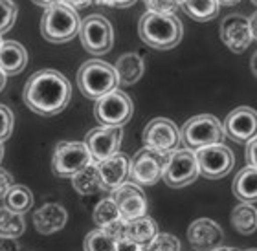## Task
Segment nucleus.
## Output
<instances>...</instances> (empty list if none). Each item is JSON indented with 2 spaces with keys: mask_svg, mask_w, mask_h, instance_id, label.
I'll return each mask as SVG.
<instances>
[{
  "mask_svg": "<svg viewBox=\"0 0 257 251\" xmlns=\"http://www.w3.org/2000/svg\"><path fill=\"white\" fill-rule=\"evenodd\" d=\"M72 187L75 189V192H79L83 196H86V194H97V192L105 191L99 171H97V165L94 161L72 176Z\"/></svg>",
  "mask_w": 257,
  "mask_h": 251,
  "instance_id": "24",
  "label": "nucleus"
},
{
  "mask_svg": "<svg viewBox=\"0 0 257 251\" xmlns=\"http://www.w3.org/2000/svg\"><path fill=\"white\" fill-rule=\"evenodd\" d=\"M252 2H253V4H255V6H257V0H252Z\"/></svg>",
  "mask_w": 257,
  "mask_h": 251,
  "instance_id": "51",
  "label": "nucleus"
},
{
  "mask_svg": "<svg viewBox=\"0 0 257 251\" xmlns=\"http://www.w3.org/2000/svg\"><path fill=\"white\" fill-rule=\"evenodd\" d=\"M77 86L83 96L97 101L112 90H118V74L112 64L105 61H86L77 72Z\"/></svg>",
  "mask_w": 257,
  "mask_h": 251,
  "instance_id": "4",
  "label": "nucleus"
},
{
  "mask_svg": "<svg viewBox=\"0 0 257 251\" xmlns=\"http://www.w3.org/2000/svg\"><path fill=\"white\" fill-rule=\"evenodd\" d=\"M0 251H21L19 244L15 242V238H4L0 236Z\"/></svg>",
  "mask_w": 257,
  "mask_h": 251,
  "instance_id": "39",
  "label": "nucleus"
},
{
  "mask_svg": "<svg viewBox=\"0 0 257 251\" xmlns=\"http://www.w3.org/2000/svg\"><path fill=\"white\" fill-rule=\"evenodd\" d=\"M231 191L241 202H257V169L244 167L242 171H239V174L233 178Z\"/></svg>",
  "mask_w": 257,
  "mask_h": 251,
  "instance_id": "23",
  "label": "nucleus"
},
{
  "mask_svg": "<svg viewBox=\"0 0 257 251\" xmlns=\"http://www.w3.org/2000/svg\"><path fill=\"white\" fill-rule=\"evenodd\" d=\"M250 70H252V74L257 77V52L252 55V59H250Z\"/></svg>",
  "mask_w": 257,
  "mask_h": 251,
  "instance_id": "43",
  "label": "nucleus"
},
{
  "mask_svg": "<svg viewBox=\"0 0 257 251\" xmlns=\"http://www.w3.org/2000/svg\"><path fill=\"white\" fill-rule=\"evenodd\" d=\"M198 174H200V171H198L195 152L189 149H177L167 154L162 180L169 187L180 189L195 182Z\"/></svg>",
  "mask_w": 257,
  "mask_h": 251,
  "instance_id": "8",
  "label": "nucleus"
},
{
  "mask_svg": "<svg viewBox=\"0 0 257 251\" xmlns=\"http://www.w3.org/2000/svg\"><path fill=\"white\" fill-rule=\"evenodd\" d=\"M248 24H250V33H252V39L257 41V11L253 13L250 19H248Z\"/></svg>",
  "mask_w": 257,
  "mask_h": 251,
  "instance_id": "41",
  "label": "nucleus"
},
{
  "mask_svg": "<svg viewBox=\"0 0 257 251\" xmlns=\"http://www.w3.org/2000/svg\"><path fill=\"white\" fill-rule=\"evenodd\" d=\"M231 224L235 231L242 235H252L257 231V207L253 203L241 202L233 211H231Z\"/></svg>",
  "mask_w": 257,
  "mask_h": 251,
  "instance_id": "26",
  "label": "nucleus"
},
{
  "mask_svg": "<svg viewBox=\"0 0 257 251\" xmlns=\"http://www.w3.org/2000/svg\"><path fill=\"white\" fill-rule=\"evenodd\" d=\"M144 2H145V0H144Z\"/></svg>",
  "mask_w": 257,
  "mask_h": 251,
  "instance_id": "53",
  "label": "nucleus"
},
{
  "mask_svg": "<svg viewBox=\"0 0 257 251\" xmlns=\"http://www.w3.org/2000/svg\"><path fill=\"white\" fill-rule=\"evenodd\" d=\"M116 74H118V83L123 86H131L142 79L145 72L144 57L138 54H125L116 61Z\"/></svg>",
  "mask_w": 257,
  "mask_h": 251,
  "instance_id": "22",
  "label": "nucleus"
},
{
  "mask_svg": "<svg viewBox=\"0 0 257 251\" xmlns=\"http://www.w3.org/2000/svg\"><path fill=\"white\" fill-rule=\"evenodd\" d=\"M81 19L77 11L72 10L64 2L46 8L41 19V33L48 43L61 44L68 43L79 33Z\"/></svg>",
  "mask_w": 257,
  "mask_h": 251,
  "instance_id": "3",
  "label": "nucleus"
},
{
  "mask_svg": "<svg viewBox=\"0 0 257 251\" xmlns=\"http://www.w3.org/2000/svg\"><path fill=\"white\" fill-rule=\"evenodd\" d=\"M149 251H180V240L171 233H158L153 238L149 246Z\"/></svg>",
  "mask_w": 257,
  "mask_h": 251,
  "instance_id": "32",
  "label": "nucleus"
},
{
  "mask_svg": "<svg viewBox=\"0 0 257 251\" xmlns=\"http://www.w3.org/2000/svg\"><path fill=\"white\" fill-rule=\"evenodd\" d=\"M144 145L155 152L169 154L173 150H177L180 145V130L171 119H151L144 128Z\"/></svg>",
  "mask_w": 257,
  "mask_h": 251,
  "instance_id": "12",
  "label": "nucleus"
},
{
  "mask_svg": "<svg viewBox=\"0 0 257 251\" xmlns=\"http://www.w3.org/2000/svg\"><path fill=\"white\" fill-rule=\"evenodd\" d=\"M220 41H222L233 54L246 52L248 46H250L253 41L246 17H242V15L226 17L224 21H222V24H220Z\"/></svg>",
  "mask_w": 257,
  "mask_h": 251,
  "instance_id": "17",
  "label": "nucleus"
},
{
  "mask_svg": "<svg viewBox=\"0 0 257 251\" xmlns=\"http://www.w3.org/2000/svg\"><path fill=\"white\" fill-rule=\"evenodd\" d=\"M32 2H33V4H37V6H43L44 10H46V8L57 4V2H63V0H32Z\"/></svg>",
  "mask_w": 257,
  "mask_h": 251,
  "instance_id": "42",
  "label": "nucleus"
},
{
  "mask_svg": "<svg viewBox=\"0 0 257 251\" xmlns=\"http://www.w3.org/2000/svg\"><path fill=\"white\" fill-rule=\"evenodd\" d=\"M123 139V130L121 127H96L86 134L85 145L92 156V161H103L119 152V145Z\"/></svg>",
  "mask_w": 257,
  "mask_h": 251,
  "instance_id": "13",
  "label": "nucleus"
},
{
  "mask_svg": "<svg viewBox=\"0 0 257 251\" xmlns=\"http://www.w3.org/2000/svg\"><path fill=\"white\" fill-rule=\"evenodd\" d=\"M26 229V222L21 213H15L8 207H0V236L17 238Z\"/></svg>",
  "mask_w": 257,
  "mask_h": 251,
  "instance_id": "27",
  "label": "nucleus"
},
{
  "mask_svg": "<svg viewBox=\"0 0 257 251\" xmlns=\"http://www.w3.org/2000/svg\"><path fill=\"white\" fill-rule=\"evenodd\" d=\"M180 8L188 17L197 22H208L219 15V0H182Z\"/></svg>",
  "mask_w": 257,
  "mask_h": 251,
  "instance_id": "25",
  "label": "nucleus"
},
{
  "mask_svg": "<svg viewBox=\"0 0 257 251\" xmlns=\"http://www.w3.org/2000/svg\"><path fill=\"white\" fill-rule=\"evenodd\" d=\"M224 138V127L211 114L193 116L191 119L184 123L182 130H180V141L186 149L193 150V152L197 149L208 147V145L222 143Z\"/></svg>",
  "mask_w": 257,
  "mask_h": 251,
  "instance_id": "5",
  "label": "nucleus"
},
{
  "mask_svg": "<svg viewBox=\"0 0 257 251\" xmlns=\"http://www.w3.org/2000/svg\"><path fill=\"white\" fill-rule=\"evenodd\" d=\"M97 171L101 176L103 189L107 192L114 191L128 178V169H131V160L123 152H116L114 156L103 161H97Z\"/></svg>",
  "mask_w": 257,
  "mask_h": 251,
  "instance_id": "18",
  "label": "nucleus"
},
{
  "mask_svg": "<svg viewBox=\"0 0 257 251\" xmlns=\"http://www.w3.org/2000/svg\"><path fill=\"white\" fill-rule=\"evenodd\" d=\"M17 13H19V8L13 0H0V35L13 28Z\"/></svg>",
  "mask_w": 257,
  "mask_h": 251,
  "instance_id": "31",
  "label": "nucleus"
},
{
  "mask_svg": "<svg viewBox=\"0 0 257 251\" xmlns=\"http://www.w3.org/2000/svg\"><path fill=\"white\" fill-rule=\"evenodd\" d=\"M94 222H96L97 227H107V225L118 222V220H123L121 214H119L118 205L114 203L112 198H105L101 202H97V205L94 207Z\"/></svg>",
  "mask_w": 257,
  "mask_h": 251,
  "instance_id": "29",
  "label": "nucleus"
},
{
  "mask_svg": "<svg viewBox=\"0 0 257 251\" xmlns=\"http://www.w3.org/2000/svg\"><path fill=\"white\" fill-rule=\"evenodd\" d=\"M134 112L131 97L121 90H112L99 97L94 105V118L103 127H123L131 121Z\"/></svg>",
  "mask_w": 257,
  "mask_h": 251,
  "instance_id": "9",
  "label": "nucleus"
},
{
  "mask_svg": "<svg viewBox=\"0 0 257 251\" xmlns=\"http://www.w3.org/2000/svg\"><path fill=\"white\" fill-rule=\"evenodd\" d=\"M63 2L66 6H70L72 10L77 11V10H83V8H88V6L94 4L96 0H63Z\"/></svg>",
  "mask_w": 257,
  "mask_h": 251,
  "instance_id": "40",
  "label": "nucleus"
},
{
  "mask_svg": "<svg viewBox=\"0 0 257 251\" xmlns=\"http://www.w3.org/2000/svg\"><path fill=\"white\" fill-rule=\"evenodd\" d=\"M224 233L211 218H197L188 227V240L195 251H213L220 247Z\"/></svg>",
  "mask_w": 257,
  "mask_h": 251,
  "instance_id": "16",
  "label": "nucleus"
},
{
  "mask_svg": "<svg viewBox=\"0 0 257 251\" xmlns=\"http://www.w3.org/2000/svg\"><path fill=\"white\" fill-rule=\"evenodd\" d=\"M72 97L68 79L57 70H39L28 79L22 99L30 110L39 116H55L63 112Z\"/></svg>",
  "mask_w": 257,
  "mask_h": 251,
  "instance_id": "1",
  "label": "nucleus"
},
{
  "mask_svg": "<svg viewBox=\"0 0 257 251\" xmlns=\"http://www.w3.org/2000/svg\"><path fill=\"white\" fill-rule=\"evenodd\" d=\"M177 2H178V4H180V2H182V0H177Z\"/></svg>",
  "mask_w": 257,
  "mask_h": 251,
  "instance_id": "52",
  "label": "nucleus"
},
{
  "mask_svg": "<svg viewBox=\"0 0 257 251\" xmlns=\"http://www.w3.org/2000/svg\"><path fill=\"white\" fill-rule=\"evenodd\" d=\"M182 22L175 15H160L145 11L140 17L138 35L147 46L155 50H171L182 41Z\"/></svg>",
  "mask_w": 257,
  "mask_h": 251,
  "instance_id": "2",
  "label": "nucleus"
},
{
  "mask_svg": "<svg viewBox=\"0 0 257 251\" xmlns=\"http://www.w3.org/2000/svg\"><path fill=\"white\" fill-rule=\"evenodd\" d=\"M92 163L85 141H59L52 156V172L59 178H72Z\"/></svg>",
  "mask_w": 257,
  "mask_h": 251,
  "instance_id": "6",
  "label": "nucleus"
},
{
  "mask_svg": "<svg viewBox=\"0 0 257 251\" xmlns=\"http://www.w3.org/2000/svg\"><path fill=\"white\" fill-rule=\"evenodd\" d=\"M13 125H15L13 112H11L6 105H0V143H4L6 139L11 138V134H13Z\"/></svg>",
  "mask_w": 257,
  "mask_h": 251,
  "instance_id": "33",
  "label": "nucleus"
},
{
  "mask_svg": "<svg viewBox=\"0 0 257 251\" xmlns=\"http://www.w3.org/2000/svg\"><path fill=\"white\" fill-rule=\"evenodd\" d=\"M81 44L92 55H105L112 50L114 32L112 24L103 15H88L81 21L79 26Z\"/></svg>",
  "mask_w": 257,
  "mask_h": 251,
  "instance_id": "7",
  "label": "nucleus"
},
{
  "mask_svg": "<svg viewBox=\"0 0 257 251\" xmlns=\"http://www.w3.org/2000/svg\"><path fill=\"white\" fill-rule=\"evenodd\" d=\"M116 238L110 236L105 229L97 227L85 236L83 247L85 251H116Z\"/></svg>",
  "mask_w": 257,
  "mask_h": 251,
  "instance_id": "30",
  "label": "nucleus"
},
{
  "mask_svg": "<svg viewBox=\"0 0 257 251\" xmlns=\"http://www.w3.org/2000/svg\"><path fill=\"white\" fill-rule=\"evenodd\" d=\"M6 77H8V75H6L4 72L0 70V92L4 90V86H6Z\"/></svg>",
  "mask_w": 257,
  "mask_h": 251,
  "instance_id": "44",
  "label": "nucleus"
},
{
  "mask_svg": "<svg viewBox=\"0 0 257 251\" xmlns=\"http://www.w3.org/2000/svg\"><path fill=\"white\" fill-rule=\"evenodd\" d=\"M167 154H160L155 150L140 149L134 158L131 160V169H128V176L136 185H155L162 180L164 174V167H166Z\"/></svg>",
  "mask_w": 257,
  "mask_h": 251,
  "instance_id": "11",
  "label": "nucleus"
},
{
  "mask_svg": "<svg viewBox=\"0 0 257 251\" xmlns=\"http://www.w3.org/2000/svg\"><path fill=\"white\" fill-rule=\"evenodd\" d=\"M140 251H149L147 247H140Z\"/></svg>",
  "mask_w": 257,
  "mask_h": 251,
  "instance_id": "49",
  "label": "nucleus"
},
{
  "mask_svg": "<svg viewBox=\"0 0 257 251\" xmlns=\"http://www.w3.org/2000/svg\"><path fill=\"white\" fill-rule=\"evenodd\" d=\"M11 187H13V176L6 169L0 167V200L6 198V194H8V191Z\"/></svg>",
  "mask_w": 257,
  "mask_h": 251,
  "instance_id": "35",
  "label": "nucleus"
},
{
  "mask_svg": "<svg viewBox=\"0 0 257 251\" xmlns=\"http://www.w3.org/2000/svg\"><path fill=\"white\" fill-rule=\"evenodd\" d=\"M33 205V194L26 185H13L6 194V207L24 214Z\"/></svg>",
  "mask_w": 257,
  "mask_h": 251,
  "instance_id": "28",
  "label": "nucleus"
},
{
  "mask_svg": "<svg viewBox=\"0 0 257 251\" xmlns=\"http://www.w3.org/2000/svg\"><path fill=\"white\" fill-rule=\"evenodd\" d=\"M2 43H4V41H2V37H0V46H2Z\"/></svg>",
  "mask_w": 257,
  "mask_h": 251,
  "instance_id": "50",
  "label": "nucleus"
},
{
  "mask_svg": "<svg viewBox=\"0 0 257 251\" xmlns=\"http://www.w3.org/2000/svg\"><path fill=\"white\" fill-rule=\"evenodd\" d=\"M66 218H68V213L66 209L61 205V203H44L33 213V224H35V229L43 235H52L55 231H59L66 224Z\"/></svg>",
  "mask_w": 257,
  "mask_h": 251,
  "instance_id": "19",
  "label": "nucleus"
},
{
  "mask_svg": "<svg viewBox=\"0 0 257 251\" xmlns=\"http://www.w3.org/2000/svg\"><path fill=\"white\" fill-rule=\"evenodd\" d=\"M246 161L248 167L257 169V138L250 139L246 143Z\"/></svg>",
  "mask_w": 257,
  "mask_h": 251,
  "instance_id": "36",
  "label": "nucleus"
},
{
  "mask_svg": "<svg viewBox=\"0 0 257 251\" xmlns=\"http://www.w3.org/2000/svg\"><path fill=\"white\" fill-rule=\"evenodd\" d=\"M145 6H147V11H155L160 15H175L180 8L177 0H145Z\"/></svg>",
  "mask_w": 257,
  "mask_h": 251,
  "instance_id": "34",
  "label": "nucleus"
},
{
  "mask_svg": "<svg viewBox=\"0 0 257 251\" xmlns=\"http://www.w3.org/2000/svg\"><path fill=\"white\" fill-rule=\"evenodd\" d=\"M110 198L118 205L123 220H133L147 213V200L144 191L136 183H121L119 187L110 191Z\"/></svg>",
  "mask_w": 257,
  "mask_h": 251,
  "instance_id": "15",
  "label": "nucleus"
},
{
  "mask_svg": "<svg viewBox=\"0 0 257 251\" xmlns=\"http://www.w3.org/2000/svg\"><path fill=\"white\" fill-rule=\"evenodd\" d=\"M244 251H257L255 247H250V249H244Z\"/></svg>",
  "mask_w": 257,
  "mask_h": 251,
  "instance_id": "48",
  "label": "nucleus"
},
{
  "mask_svg": "<svg viewBox=\"0 0 257 251\" xmlns=\"http://www.w3.org/2000/svg\"><path fill=\"white\" fill-rule=\"evenodd\" d=\"M213 251H239V249H237V247H222V246H220V247H217V249H213Z\"/></svg>",
  "mask_w": 257,
  "mask_h": 251,
  "instance_id": "46",
  "label": "nucleus"
},
{
  "mask_svg": "<svg viewBox=\"0 0 257 251\" xmlns=\"http://www.w3.org/2000/svg\"><path fill=\"white\" fill-rule=\"evenodd\" d=\"M224 134L235 143H248L257 138V112L250 107L231 110L224 119Z\"/></svg>",
  "mask_w": 257,
  "mask_h": 251,
  "instance_id": "14",
  "label": "nucleus"
},
{
  "mask_svg": "<svg viewBox=\"0 0 257 251\" xmlns=\"http://www.w3.org/2000/svg\"><path fill=\"white\" fill-rule=\"evenodd\" d=\"M2 158H4V147H2V143H0V161H2Z\"/></svg>",
  "mask_w": 257,
  "mask_h": 251,
  "instance_id": "47",
  "label": "nucleus"
},
{
  "mask_svg": "<svg viewBox=\"0 0 257 251\" xmlns=\"http://www.w3.org/2000/svg\"><path fill=\"white\" fill-rule=\"evenodd\" d=\"M97 4L108 6V8H131L136 0H96Z\"/></svg>",
  "mask_w": 257,
  "mask_h": 251,
  "instance_id": "37",
  "label": "nucleus"
},
{
  "mask_svg": "<svg viewBox=\"0 0 257 251\" xmlns=\"http://www.w3.org/2000/svg\"><path fill=\"white\" fill-rule=\"evenodd\" d=\"M116 251H140V246L134 244V242H131L128 238H121V240H118V244H116Z\"/></svg>",
  "mask_w": 257,
  "mask_h": 251,
  "instance_id": "38",
  "label": "nucleus"
},
{
  "mask_svg": "<svg viewBox=\"0 0 257 251\" xmlns=\"http://www.w3.org/2000/svg\"><path fill=\"white\" fill-rule=\"evenodd\" d=\"M241 0H219V4H224V6H233V4H239Z\"/></svg>",
  "mask_w": 257,
  "mask_h": 251,
  "instance_id": "45",
  "label": "nucleus"
},
{
  "mask_svg": "<svg viewBox=\"0 0 257 251\" xmlns=\"http://www.w3.org/2000/svg\"><path fill=\"white\" fill-rule=\"evenodd\" d=\"M28 52L17 41H4L0 46V70L6 75H17L26 68Z\"/></svg>",
  "mask_w": 257,
  "mask_h": 251,
  "instance_id": "20",
  "label": "nucleus"
},
{
  "mask_svg": "<svg viewBox=\"0 0 257 251\" xmlns=\"http://www.w3.org/2000/svg\"><path fill=\"white\" fill-rule=\"evenodd\" d=\"M156 235H158V225L147 214L125 222V238L138 244L140 247L149 246Z\"/></svg>",
  "mask_w": 257,
  "mask_h": 251,
  "instance_id": "21",
  "label": "nucleus"
},
{
  "mask_svg": "<svg viewBox=\"0 0 257 251\" xmlns=\"http://www.w3.org/2000/svg\"><path fill=\"white\" fill-rule=\"evenodd\" d=\"M195 158L198 163L200 174L209 180H219L230 174L233 165H235V156L224 143L208 145L202 149L195 150Z\"/></svg>",
  "mask_w": 257,
  "mask_h": 251,
  "instance_id": "10",
  "label": "nucleus"
}]
</instances>
